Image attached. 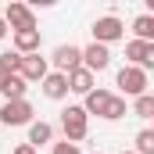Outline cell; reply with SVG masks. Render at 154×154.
Wrapping results in <instances>:
<instances>
[{
	"mask_svg": "<svg viewBox=\"0 0 154 154\" xmlns=\"http://www.w3.org/2000/svg\"><path fill=\"white\" fill-rule=\"evenodd\" d=\"M93 154H100V151H93Z\"/></svg>",
	"mask_w": 154,
	"mask_h": 154,
	"instance_id": "4316f807",
	"label": "cell"
},
{
	"mask_svg": "<svg viewBox=\"0 0 154 154\" xmlns=\"http://www.w3.org/2000/svg\"><path fill=\"white\" fill-rule=\"evenodd\" d=\"M39 43H43L39 29H25V32H14V50H18V54H39Z\"/></svg>",
	"mask_w": 154,
	"mask_h": 154,
	"instance_id": "4fadbf2b",
	"label": "cell"
},
{
	"mask_svg": "<svg viewBox=\"0 0 154 154\" xmlns=\"http://www.w3.org/2000/svg\"><path fill=\"white\" fill-rule=\"evenodd\" d=\"M125 57H129V65H136V68L151 72V68H154V43L129 39V43H125Z\"/></svg>",
	"mask_w": 154,
	"mask_h": 154,
	"instance_id": "52a82bcc",
	"label": "cell"
},
{
	"mask_svg": "<svg viewBox=\"0 0 154 154\" xmlns=\"http://www.w3.org/2000/svg\"><path fill=\"white\" fill-rule=\"evenodd\" d=\"M22 57H25V54H18V50H4V54H0V72H4V75H18V72H22Z\"/></svg>",
	"mask_w": 154,
	"mask_h": 154,
	"instance_id": "e0dca14e",
	"label": "cell"
},
{
	"mask_svg": "<svg viewBox=\"0 0 154 154\" xmlns=\"http://www.w3.org/2000/svg\"><path fill=\"white\" fill-rule=\"evenodd\" d=\"M39 86H43V97H50V100H65V97L72 93V90H68V75H65V72H50Z\"/></svg>",
	"mask_w": 154,
	"mask_h": 154,
	"instance_id": "8fae6325",
	"label": "cell"
},
{
	"mask_svg": "<svg viewBox=\"0 0 154 154\" xmlns=\"http://www.w3.org/2000/svg\"><path fill=\"white\" fill-rule=\"evenodd\" d=\"M54 72H65V75H72L75 68H82V47H72V43H61L57 50H54Z\"/></svg>",
	"mask_w": 154,
	"mask_h": 154,
	"instance_id": "8992f818",
	"label": "cell"
},
{
	"mask_svg": "<svg viewBox=\"0 0 154 154\" xmlns=\"http://www.w3.org/2000/svg\"><path fill=\"white\" fill-rule=\"evenodd\" d=\"M125 111H129V108H125V97H118V93H115L111 104H108V115H104V118H108V122H118V118H125Z\"/></svg>",
	"mask_w": 154,
	"mask_h": 154,
	"instance_id": "ffe728a7",
	"label": "cell"
},
{
	"mask_svg": "<svg viewBox=\"0 0 154 154\" xmlns=\"http://www.w3.org/2000/svg\"><path fill=\"white\" fill-rule=\"evenodd\" d=\"M133 32H136L133 39L154 43V14H147V11H143V14H136V18H133Z\"/></svg>",
	"mask_w": 154,
	"mask_h": 154,
	"instance_id": "5bb4252c",
	"label": "cell"
},
{
	"mask_svg": "<svg viewBox=\"0 0 154 154\" xmlns=\"http://www.w3.org/2000/svg\"><path fill=\"white\" fill-rule=\"evenodd\" d=\"M133 115H136V118H151V122H154V93H143V97L133 100Z\"/></svg>",
	"mask_w": 154,
	"mask_h": 154,
	"instance_id": "ac0fdd59",
	"label": "cell"
},
{
	"mask_svg": "<svg viewBox=\"0 0 154 154\" xmlns=\"http://www.w3.org/2000/svg\"><path fill=\"white\" fill-rule=\"evenodd\" d=\"M122 154H136V151H122Z\"/></svg>",
	"mask_w": 154,
	"mask_h": 154,
	"instance_id": "484cf974",
	"label": "cell"
},
{
	"mask_svg": "<svg viewBox=\"0 0 154 154\" xmlns=\"http://www.w3.org/2000/svg\"><path fill=\"white\" fill-rule=\"evenodd\" d=\"M50 140H54V125H50V122L39 118V122L29 125V143H32V147H43V143H50Z\"/></svg>",
	"mask_w": 154,
	"mask_h": 154,
	"instance_id": "9a60e30c",
	"label": "cell"
},
{
	"mask_svg": "<svg viewBox=\"0 0 154 154\" xmlns=\"http://www.w3.org/2000/svg\"><path fill=\"white\" fill-rule=\"evenodd\" d=\"M93 43H104V47H111V43H118V39H125V22L122 18H115V14H104V18H97L93 22Z\"/></svg>",
	"mask_w": 154,
	"mask_h": 154,
	"instance_id": "7a4b0ae2",
	"label": "cell"
},
{
	"mask_svg": "<svg viewBox=\"0 0 154 154\" xmlns=\"http://www.w3.org/2000/svg\"><path fill=\"white\" fill-rule=\"evenodd\" d=\"M151 129H154V125H151Z\"/></svg>",
	"mask_w": 154,
	"mask_h": 154,
	"instance_id": "83f0119b",
	"label": "cell"
},
{
	"mask_svg": "<svg viewBox=\"0 0 154 154\" xmlns=\"http://www.w3.org/2000/svg\"><path fill=\"white\" fill-rule=\"evenodd\" d=\"M108 65H111V47H104V43L82 47V68H90V72L97 75V72H104Z\"/></svg>",
	"mask_w": 154,
	"mask_h": 154,
	"instance_id": "ba28073f",
	"label": "cell"
},
{
	"mask_svg": "<svg viewBox=\"0 0 154 154\" xmlns=\"http://www.w3.org/2000/svg\"><path fill=\"white\" fill-rule=\"evenodd\" d=\"M25 79L22 75H7L4 79V100H25Z\"/></svg>",
	"mask_w": 154,
	"mask_h": 154,
	"instance_id": "2e32d148",
	"label": "cell"
},
{
	"mask_svg": "<svg viewBox=\"0 0 154 154\" xmlns=\"http://www.w3.org/2000/svg\"><path fill=\"white\" fill-rule=\"evenodd\" d=\"M61 133H65L68 143L86 140V133H90V115H86L82 104H68V108L61 111Z\"/></svg>",
	"mask_w": 154,
	"mask_h": 154,
	"instance_id": "6da1fadb",
	"label": "cell"
},
{
	"mask_svg": "<svg viewBox=\"0 0 154 154\" xmlns=\"http://www.w3.org/2000/svg\"><path fill=\"white\" fill-rule=\"evenodd\" d=\"M4 22H7V29H14V32L36 29V14H32V7H29V4H18V0H11V4L4 7Z\"/></svg>",
	"mask_w": 154,
	"mask_h": 154,
	"instance_id": "277c9868",
	"label": "cell"
},
{
	"mask_svg": "<svg viewBox=\"0 0 154 154\" xmlns=\"http://www.w3.org/2000/svg\"><path fill=\"white\" fill-rule=\"evenodd\" d=\"M133 143H136V147H133L136 154H154V129H140V133L133 136Z\"/></svg>",
	"mask_w": 154,
	"mask_h": 154,
	"instance_id": "d6986e66",
	"label": "cell"
},
{
	"mask_svg": "<svg viewBox=\"0 0 154 154\" xmlns=\"http://www.w3.org/2000/svg\"><path fill=\"white\" fill-rule=\"evenodd\" d=\"M54 154H82V151H79V143H68V140H61V143H54Z\"/></svg>",
	"mask_w": 154,
	"mask_h": 154,
	"instance_id": "44dd1931",
	"label": "cell"
},
{
	"mask_svg": "<svg viewBox=\"0 0 154 154\" xmlns=\"http://www.w3.org/2000/svg\"><path fill=\"white\" fill-rule=\"evenodd\" d=\"M147 14H154V0H147Z\"/></svg>",
	"mask_w": 154,
	"mask_h": 154,
	"instance_id": "cb8c5ba5",
	"label": "cell"
},
{
	"mask_svg": "<svg viewBox=\"0 0 154 154\" xmlns=\"http://www.w3.org/2000/svg\"><path fill=\"white\" fill-rule=\"evenodd\" d=\"M4 79H7V75H4V72H0V93H4Z\"/></svg>",
	"mask_w": 154,
	"mask_h": 154,
	"instance_id": "d4e9b609",
	"label": "cell"
},
{
	"mask_svg": "<svg viewBox=\"0 0 154 154\" xmlns=\"http://www.w3.org/2000/svg\"><path fill=\"white\" fill-rule=\"evenodd\" d=\"M93 82H97V79H93V72H90V68H75V72L68 75V90H72V93H79V97H86V93H93V90H97Z\"/></svg>",
	"mask_w": 154,
	"mask_h": 154,
	"instance_id": "7c38bea8",
	"label": "cell"
},
{
	"mask_svg": "<svg viewBox=\"0 0 154 154\" xmlns=\"http://www.w3.org/2000/svg\"><path fill=\"white\" fill-rule=\"evenodd\" d=\"M111 97H115V93H111V90H100V86H97L93 93H86V97H82V108H86V115L104 118V115H108V104H111Z\"/></svg>",
	"mask_w": 154,
	"mask_h": 154,
	"instance_id": "30bf717a",
	"label": "cell"
},
{
	"mask_svg": "<svg viewBox=\"0 0 154 154\" xmlns=\"http://www.w3.org/2000/svg\"><path fill=\"white\" fill-rule=\"evenodd\" d=\"M7 36V22H4V14H0V39Z\"/></svg>",
	"mask_w": 154,
	"mask_h": 154,
	"instance_id": "603a6c76",
	"label": "cell"
},
{
	"mask_svg": "<svg viewBox=\"0 0 154 154\" xmlns=\"http://www.w3.org/2000/svg\"><path fill=\"white\" fill-rule=\"evenodd\" d=\"M115 82H118V90H122V97H133V100H136V97L147 93V72L136 68V65H125V68L118 72Z\"/></svg>",
	"mask_w": 154,
	"mask_h": 154,
	"instance_id": "3957f363",
	"label": "cell"
},
{
	"mask_svg": "<svg viewBox=\"0 0 154 154\" xmlns=\"http://www.w3.org/2000/svg\"><path fill=\"white\" fill-rule=\"evenodd\" d=\"M18 75L25 79V82H43V79L50 75V61L47 57H39V54H25L22 57V72Z\"/></svg>",
	"mask_w": 154,
	"mask_h": 154,
	"instance_id": "9c48e42d",
	"label": "cell"
},
{
	"mask_svg": "<svg viewBox=\"0 0 154 154\" xmlns=\"http://www.w3.org/2000/svg\"><path fill=\"white\" fill-rule=\"evenodd\" d=\"M11 154H36V147H32V143L25 140V143H18V147H14V151H11Z\"/></svg>",
	"mask_w": 154,
	"mask_h": 154,
	"instance_id": "7402d4cb",
	"label": "cell"
},
{
	"mask_svg": "<svg viewBox=\"0 0 154 154\" xmlns=\"http://www.w3.org/2000/svg\"><path fill=\"white\" fill-rule=\"evenodd\" d=\"M32 104L29 100H4L0 108V125H32Z\"/></svg>",
	"mask_w": 154,
	"mask_h": 154,
	"instance_id": "5b68a950",
	"label": "cell"
}]
</instances>
